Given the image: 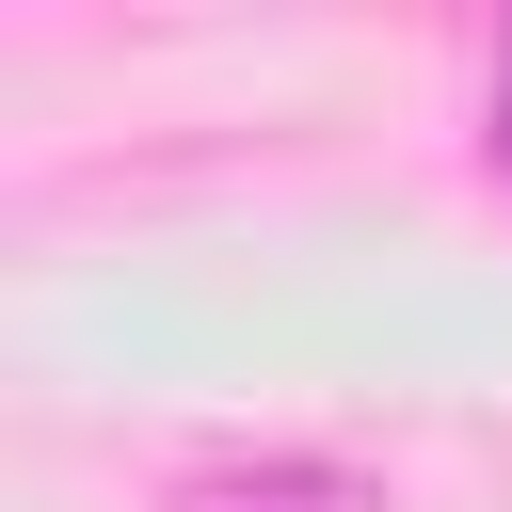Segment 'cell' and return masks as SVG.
I'll use <instances>...</instances> for the list:
<instances>
[{
    "label": "cell",
    "mask_w": 512,
    "mask_h": 512,
    "mask_svg": "<svg viewBox=\"0 0 512 512\" xmlns=\"http://www.w3.org/2000/svg\"><path fill=\"white\" fill-rule=\"evenodd\" d=\"M192 512H384V480H352L320 448H256V464H208Z\"/></svg>",
    "instance_id": "obj_1"
},
{
    "label": "cell",
    "mask_w": 512,
    "mask_h": 512,
    "mask_svg": "<svg viewBox=\"0 0 512 512\" xmlns=\"http://www.w3.org/2000/svg\"><path fill=\"white\" fill-rule=\"evenodd\" d=\"M480 160H496V192H512V32H496V112H480Z\"/></svg>",
    "instance_id": "obj_2"
}]
</instances>
